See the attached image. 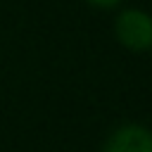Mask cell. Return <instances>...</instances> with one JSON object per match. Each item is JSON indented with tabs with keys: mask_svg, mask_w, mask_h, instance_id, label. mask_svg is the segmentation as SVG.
<instances>
[{
	"mask_svg": "<svg viewBox=\"0 0 152 152\" xmlns=\"http://www.w3.org/2000/svg\"><path fill=\"white\" fill-rule=\"evenodd\" d=\"M114 33L126 50L147 52L152 50V14L138 7L121 10L114 21Z\"/></svg>",
	"mask_w": 152,
	"mask_h": 152,
	"instance_id": "6da1fadb",
	"label": "cell"
},
{
	"mask_svg": "<svg viewBox=\"0 0 152 152\" xmlns=\"http://www.w3.org/2000/svg\"><path fill=\"white\" fill-rule=\"evenodd\" d=\"M102 152H152V131L140 124H124L107 138Z\"/></svg>",
	"mask_w": 152,
	"mask_h": 152,
	"instance_id": "7a4b0ae2",
	"label": "cell"
},
{
	"mask_svg": "<svg viewBox=\"0 0 152 152\" xmlns=\"http://www.w3.org/2000/svg\"><path fill=\"white\" fill-rule=\"evenodd\" d=\"M86 2H90V5H95V7H100V10H112V7H116V5L124 2V0H86Z\"/></svg>",
	"mask_w": 152,
	"mask_h": 152,
	"instance_id": "3957f363",
	"label": "cell"
}]
</instances>
